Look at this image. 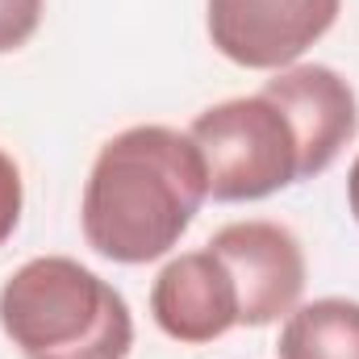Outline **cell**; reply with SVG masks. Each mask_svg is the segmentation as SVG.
<instances>
[{"label": "cell", "instance_id": "cell-7", "mask_svg": "<svg viewBox=\"0 0 359 359\" xmlns=\"http://www.w3.org/2000/svg\"><path fill=\"white\" fill-rule=\"evenodd\" d=\"M151 313L168 339L201 347L238 326V288L209 247L184 251L155 276Z\"/></svg>", "mask_w": 359, "mask_h": 359}, {"label": "cell", "instance_id": "cell-5", "mask_svg": "<svg viewBox=\"0 0 359 359\" xmlns=\"http://www.w3.org/2000/svg\"><path fill=\"white\" fill-rule=\"evenodd\" d=\"M238 288V326H271L288 318L305 292V251L280 222H230L205 243Z\"/></svg>", "mask_w": 359, "mask_h": 359}, {"label": "cell", "instance_id": "cell-8", "mask_svg": "<svg viewBox=\"0 0 359 359\" xmlns=\"http://www.w3.org/2000/svg\"><path fill=\"white\" fill-rule=\"evenodd\" d=\"M280 359H359V301L318 297L297 305L276 339Z\"/></svg>", "mask_w": 359, "mask_h": 359}, {"label": "cell", "instance_id": "cell-6", "mask_svg": "<svg viewBox=\"0 0 359 359\" xmlns=\"http://www.w3.org/2000/svg\"><path fill=\"white\" fill-rule=\"evenodd\" d=\"M271 100L288 113L297 138H301V159H305V180L322 176L343 147L359 130V100L355 88L326 63H292L276 72L264 84Z\"/></svg>", "mask_w": 359, "mask_h": 359}, {"label": "cell", "instance_id": "cell-10", "mask_svg": "<svg viewBox=\"0 0 359 359\" xmlns=\"http://www.w3.org/2000/svg\"><path fill=\"white\" fill-rule=\"evenodd\" d=\"M21 209H25V184L21 168L13 163L8 151H0V247L13 238V230L21 226Z\"/></svg>", "mask_w": 359, "mask_h": 359}, {"label": "cell", "instance_id": "cell-2", "mask_svg": "<svg viewBox=\"0 0 359 359\" xmlns=\"http://www.w3.org/2000/svg\"><path fill=\"white\" fill-rule=\"evenodd\" d=\"M0 330L25 359H126V297L67 255H38L0 284Z\"/></svg>", "mask_w": 359, "mask_h": 359}, {"label": "cell", "instance_id": "cell-4", "mask_svg": "<svg viewBox=\"0 0 359 359\" xmlns=\"http://www.w3.org/2000/svg\"><path fill=\"white\" fill-rule=\"evenodd\" d=\"M343 0H205V29L222 59L284 72L339 21Z\"/></svg>", "mask_w": 359, "mask_h": 359}, {"label": "cell", "instance_id": "cell-3", "mask_svg": "<svg viewBox=\"0 0 359 359\" xmlns=\"http://www.w3.org/2000/svg\"><path fill=\"white\" fill-rule=\"evenodd\" d=\"M188 138L205 159L213 201H226V205L264 201L271 192L305 180L301 138L288 113L264 88L255 96H234L196 113V121L188 126Z\"/></svg>", "mask_w": 359, "mask_h": 359}, {"label": "cell", "instance_id": "cell-11", "mask_svg": "<svg viewBox=\"0 0 359 359\" xmlns=\"http://www.w3.org/2000/svg\"><path fill=\"white\" fill-rule=\"evenodd\" d=\"M347 205H351V217L359 222V155L351 163V172H347Z\"/></svg>", "mask_w": 359, "mask_h": 359}, {"label": "cell", "instance_id": "cell-9", "mask_svg": "<svg viewBox=\"0 0 359 359\" xmlns=\"http://www.w3.org/2000/svg\"><path fill=\"white\" fill-rule=\"evenodd\" d=\"M46 0H0V55L21 50L42 25Z\"/></svg>", "mask_w": 359, "mask_h": 359}, {"label": "cell", "instance_id": "cell-1", "mask_svg": "<svg viewBox=\"0 0 359 359\" xmlns=\"http://www.w3.org/2000/svg\"><path fill=\"white\" fill-rule=\"evenodd\" d=\"M209 196V176L188 130L130 126L113 134L84 180L80 226L96 255L138 268L163 259Z\"/></svg>", "mask_w": 359, "mask_h": 359}]
</instances>
